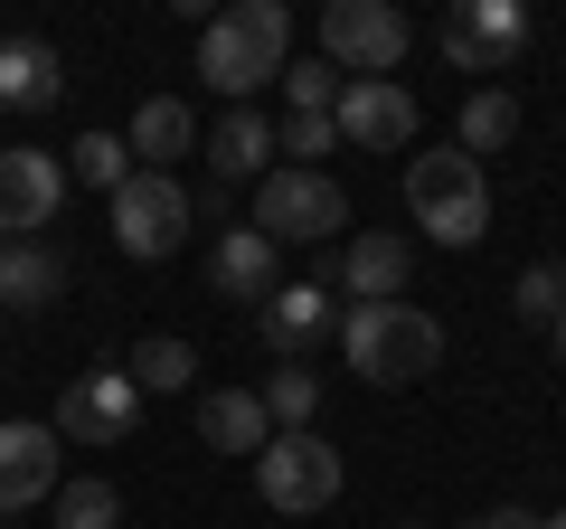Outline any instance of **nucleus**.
Wrapping results in <instances>:
<instances>
[{"label": "nucleus", "instance_id": "1", "mask_svg": "<svg viewBox=\"0 0 566 529\" xmlns=\"http://www.w3.org/2000/svg\"><path fill=\"white\" fill-rule=\"evenodd\" d=\"M283 66H293V10L283 0H237L199 29V76L227 104H255V85H274Z\"/></svg>", "mask_w": 566, "mask_h": 529}, {"label": "nucleus", "instance_id": "2", "mask_svg": "<svg viewBox=\"0 0 566 529\" xmlns=\"http://www.w3.org/2000/svg\"><path fill=\"white\" fill-rule=\"evenodd\" d=\"M340 360L359 369L368 387H406L444 369V322L416 303H349L340 312Z\"/></svg>", "mask_w": 566, "mask_h": 529}, {"label": "nucleus", "instance_id": "3", "mask_svg": "<svg viewBox=\"0 0 566 529\" xmlns=\"http://www.w3.org/2000/svg\"><path fill=\"white\" fill-rule=\"evenodd\" d=\"M406 218L434 246H482L491 237V180L463 152H416L406 162Z\"/></svg>", "mask_w": 566, "mask_h": 529}, {"label": "nucleus", "instance_id": "4", "mask_svg": "<svg viewBox=\"0 0 566 529\" xmlns=\"http://www.w3.org/2000/svg\"><path fill=\"white\" fill-rule=\"evenodd\" d=\"M349 227V199H340V180L331 170H293V162H274L255 180V237L274 246H322V237H340Z\"/></svg>", "mask_w": 566, "mask_h": 529}, {"label": "nucleus", "instance_id": "5", "mask_svg": "<svg viewBox=\"0 0 566 529\" xmlns=\"http://www.w3.org/2000/svg\"><path fill=\"white\" fill-rule=\"evenodd\" d=\"M406 10L397 0H331L322 10V66H340V76H397L406 66Z\"/></svg>", "mask_w": 566, "mask_h": 529}, {"label": "nucleus", "instance_id": "6", "mask_svg": "<svg viewBox=\"0 0 566 529\" xmlns=\"http://www.w3.org/2000/svg\"><path fill=\"white\" fill-rule=\"evenodd\" d=\"M255 491H264V510H293V520L331 510V501H340V454H331V435L322 426L274 435V445L255 454Z\"/></svg>", "mask_w": 566, "mask_h": 529}, {"label": "nucleus", "instance_id": "7", "mask_svg": "<svg viewBox=\"0 0 566 529\" xmlns=\"http://www.w3.org/2000/svg\"><path fill=\"white\" fill-rule=\"evenodd\" d=\"M104 208H114V246H123V256H142V264L180 256V237H189V189L170 180V170H133Z\"/></svg>", "mask_w": 566, "mask_h": 529}, {"label": "nucleus", "instance_id": "8", "mask_svg": "<svg viewBox=\"0 0 566 529\" xmlns=\"http://www.w3.org/2000/svg\"><path fill=\"white\" fill-rule=\"evenodd\" d=\"M528 10L520 0H453L444 10V58L463 66V76H510V66L528 58Z\"/></svg>", "mask_w": 566, "mask_h": 529}, {"label": "nucleus", "instance_id": "9", "mask_svg": "<svg viewBox=\"0 0 566 529\" xmlns=\"http://www.w3.org/2000/svg\"><path fill=\"white\" fill-rule=\"evenodd\" d=\"M416 95H406L397 76H340V95H331V133L359 152H406L416 143Z\"/></svg>", "mask_w": 566, "mask_h": 529}, {"label": "nucleus", "instance_id": "10", "mask_svg": "<svg viewBox=\"0 0 566 529\" xmlns=\"http://www.w3.org/2000/svg\"><path fill=\"white\" fill-rule=\"evenodd\" d=\"M142 426V387L123 378V369H85V378H66L57 397V445H123V435Z\"/></svg>", "mask_w": 566, "mask_h": 529}, {"label": "nucleus", "instance_id": "11", "mask_svg": "<svg viewBox=\"0 0 566 529\" xmlns=\"http://www.w3.org/2000/svg\"><path fill=\"white\" fill-rule=\"evenodd\" d=\"M331 284H340L349 303H406V284H416V237H397V227L349 237L340 256H331Z\"/></svg>", "mask_w": 566, "mask_h": 529}, {"label": "nucleus", "instance_id": "12", "mask_svg": "<svg viewBox=\"0 0 566 529\" xmlns=\"http://www.w3.org/2000/svg\"><path fill=\"white\" fill-rule=\"evenodd\" d=\"M66 199L57 152H0V246H29V227H48Z\"/></svg>", "mask_w": 566, "mask_h": 529}, {"label": "nucleus", "instance_id": "13", "mask_svg": "<svg viewBox=\"0 0 566 529\" xmlns=\"http://www.w3.org/2000/svg\"><path fill=\"white\" fill-rule=\"evenodd\" d=\"M331 331H340V303H331L322 284H274L255 303V341L274 350V360H303V350L331 341Z\"/></svg>", "mask_w": 566, "mask_h": 529}, {"label": "nucleus", "instance_id": "14", "mask_svg": "<svg viewBox=\"0 0 566 529\" xmlns=\"http://www.w3.org/2000/svg\"><path fill=\"white\" fill-rule=\"evenodd\" d=\"M57 426H0V510H29V501H48L57 491Z\"/></svg>", "mask_w": 566, "mask_h": 529}, {"label": "nucleus", "instance_id": "15", "mask_svg": "<svg viewBox=\"0 0 566 529\" xmlns=\"http://www.w3.org/2000/svg\"><path fill=\"white\" fill-rule=\"evenodd\" d=\"M66 95V58L48 39H0V114H48Z\"/></svg>", "mask_w": 566, "mask_h": 529}, {"label": "nucleus", "instance_id": "16", "mask_svg": "<svg viewBox=\"0 0 566 529\" xmlns=\"http://www.w3.org/2000/svg\"><path fill=\"white\" fill-rule=\"evenodd\" d=\"M199 435H208V454H264L274 445V416H264L255 387H208L199 397Z\"/></svg>", "mask_w": 566, "mask_h": 529}, {"label": "nucleus", "instance_id": "17", "mask_svg": "<svg viewBox=\"0 0 566 529\" xmlns=\"http://www.w3.org/2000/svg\"><path fill=\"white\" fill-rule=\"evenodd\" d=\"M274 246L255 237V227H227L218 246H208V284L227 293V303H264V293H274Z\"/></svg>", "mask_w": 566, "mask_h": 529}, {"label": "nucleus", "instance_id": "18", "mask_svg": "<svg viewBox=\"0 0 566 529\" xmlns=\"http://www.w3.org/2000/svg\"><path fill=\"white\" fill-rule=\"evenodd\" d=\"M208 170H218V180H264V170H274V123H264L255 104H227L218 133H208Z\"/></svg>", "mask_w": 566, "mask_h": 529}, {"label": "nucleus", "instance_id": "19", "mask_svg": "<svg viewBox=\"0 0 566 529\" xmlns=\"http://www.w3.org/2000/svg\"><path fill=\"white\" fill-rule=\"evenodd\" d=\"M66 293V256L57 246H0V312H48Z\"/></svg>", "mask_w": 566, "mask_h": 529}, {"label": "nucleus", "instance_id": "20", "mask_svg": "<svg viewBox=\"0 0 566 529\" xmlns=\"http://www.w3.org/2000/svg\"><path fill=\"white\" fill-rule=\"evenodd\" d=\"M123 143H133V170H170V180H180V152L199 143V123H189L180 95H151V104L133 114V133H123Z\"/></svg>", "mask_w": 566, "mask_h": 529}, {"label": "nucleus", "instance_id": "21", "mask_svg": "<svg viewBox=\"0 0 566 529\" xmlns=\"http://www.w3.org/2000/svg\"><path fill=\"white\" fill-rule=\"evenodd\" d=\"M520 143V95L510 85H482V95H463V162H482V152H510Z\"/></svg>", "mask_w": 566, "mask_h": 529}, {"label": "nucleus", "instance_id": "22", "mask_svg": "<svg viewBox=\"0 0 566 529\" xmlns=\"http://www.w3.org/2000/svg\"><path fill=\"white\" fill-rule=\"evenodd\" d=\"M255 397H264V416H274V435H303L312 416H322V378H312L303 360H274V378H264Z\"/></svg>", "mask_w": 566, "mask_h": 529}, {"label": "nucleus", "instance_id": "23", "mask_svg": "<svg viewBox=\"0 0 566 529\" xmlns=\"http://www.w3.org/2000/svg\"><path fill=\"white\" fill-rule=\"evenodd\" d=\"M123 378H133L142 397H151V387H189V378H199V350H189V341H170V331H151V341H133Z\"/></svg>", "mask_w": 566, "mask_h": 529}, {"label": "nucleus", "instance_id": "24", "mask_svg": "<svg viewBox=\"0 0 566 529\" xmlns=\"http://www.w3.org/2000/svg\"><path fill=\"white\" fill-rule=\"evenodd\" d=\"M66 180H85V189L114 199V189L133 180V143H123V133H85V143H66Z\"/></svg>", "mask_w": 566, "mask_h": 529}, {"label": "nucleus", "instance_id": "25", "mask_svg": "<svg viewBox=\"0 0 566 529\" xmlns=\"http://www.w3.org/2000/svg\"><path fill=\"white\" fill-rule=\"evenodd\" d=\"M510 312H520L528 331H557L566 322V264H528L520 284H510Z\"/></svg>", "mask_w": 566, "mask_h": 529}, {"label": "nucleus", "instance_id": "26", "mask_svg": "<svg viewBox=\"0 0 566 529\" xmlns=\"http://www.w3.org/2000/svg\"><path fill=\"white\" fill-rule=\"evenodd\" d=\"M57 529H123L114 483H66V491H57Z\"/></svg>", "mask_w": 566, "mask_h": 529}, {"label": "nucleus", "instance_id": "27", "mask_svg": "<svg viewBox=\"0 0 566 529\" xmlns=\"http://www.w3.org/2000/svg\"><path fill=\"white\" fill-rule=\"evenodd\" d=\"M274 85H283V104H293V114H331V95H340V76H331L322 58H293Z\"/></svg>", "mask_w": 566, "mask_h": 529}, {"label": "nucleus", "instance_id": "28", "mask_svg": "<svg viewBox=\"0 0 566 529\" xmlns=\"http://www.w3.org/2000/svg\"><path fill=\"white\" fill-rule=\"evenodd\" d=\"M331 143H340V133H331V114H293V123L274 133V152H293V170H322Z\"/></svg>", "mask_w": 566, "mask_h": 529}, {"label": "nucleus", "instance_id": "29", "mask_svg": "<svg viewBox=\"0 0 566 529\" xmlns=\"http://www.w3.org/2000/svg\"><path fill=\"white\" fill-rule=\"evenodd\" d=\"M472 529H547V510H520V501H501V510H482Z\"/></svg>", "mask_w": 566, "mask_h": 529}, {"label": "nucleus", "instance_id": "30", "mask_svg": "<svg viewBox=\"0 0 566 529\" xmlns=\"http://www.w3.org/2000/svg\"><path fill=\"white\" fill-rule=\"evenodd\" d=\"M547 341H557V360H566V322H557V331H547Z\"/></svg>", "mask_w": 566, "mask_h": 529}, {"label": "nucleus", "instance_id": "31", "mask_svg": "<svg viewBox=\"0 0 566 529\" xmlns=\"http://www.w3.org/2000/svg\"><path fill=\"white\" fill-rule=\"evenodd\" d=\"M547 529H566V510H547Z\"/></svg>", "mask_w": 566, "mask_h": 529}, {"label": "nucleus", "instance_id": "32", "mask_svg": "<svg viewBox=\"0 0 566 529\" xmlns=\"http://www.w3.org/2000/svg\"><path fill=\"white\" fill-rule=\"evenodd\" d=\"M397 529H424V520H397Z\"/></svg>", "mask_w": 566, "mask_h": 529}]
</instances>
